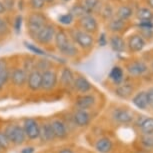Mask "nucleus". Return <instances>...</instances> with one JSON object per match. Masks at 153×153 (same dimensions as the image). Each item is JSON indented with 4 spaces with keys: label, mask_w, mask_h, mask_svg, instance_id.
<instances>
[{
    "label": "nucleus",
    "mask_w": 153,
    "mask_h": 153,
    "mask_svg": "<svg viewBox=\"0 0 153 153\" xmlns=\"http://www.w3.org/2000/svg\"><path fill=\"white\" fill-rule=\"evenodd\" d=\"M146 94H147V99H148V105L153 107V88H150L146 92Z\"/></svg>",
    "instance_id": "nucleus-45"
},
{
    "label": "nucleus",
    "mask_w": 153,
    "mask_h": 153,
    "mask_svg": "<svg viewBox=\"0 0 153 153\" xmlns=\"http://www.w3.org/2000/svg\"><path fill=\"white\" fill-rule=\"evenodd\" d=\"M52 69V61L49 60L45 57H41L39 59H36L35 63V70H38L42 73L46 70H50Z\"/></svg>",
    "instance_id": "nucleus-29"
},
{
    "label": "nucleus",
    "mask_w": 153,
    "mask_h": 153,
    "mask_svg": "<svg viewBox=\"0 0 153 153\" xmlns=\"http://www.w3.org/2000/svg\"><path fill=\"white\" fill-rule=\"evenodd\" d=\"M133 92V86L131 84H120L115 89V93L121 98H127Z\"/></svg>",
    "instance_id": "nucleus-30"
},
{
    "label": "nucleus",
    "mask_w": 153,
    "mask_h": 153,
    "mask_svg": "<svg viewBox=\"0 0 153 153\" xmlns=\"http://www.w3.org/2000/svg\"><path fill=\"white\" fill-rule=\"evenodd\" d=\"M9 33V25L3 17L0 16V36H6Z\"/></svg>",
    "instance_id": "nucleus-39"
},
{
    "label": "nucleus",
    "mask_w": 153,
    "mask_h": 153,
    "mask_svg": "<svg viewBox=\"0 0 153 153\" xmlns=\"http://www.w3.org/2000/svg\"><path fill=\"white\" fill-rule=\"evenodd\" d=\"M23 44H24L25 48L28 49V50H29L30 52L34 53L37 56H41V57H52V58H55V57L52 56V55H49V54L46 52L45 50H43L42 48L38 47V46L35 45V44H32V43L27 42V41H24V42H23Z\"/></svg>",
    "instance_id": "nucleus-27"
},
{
    "label": "nucleus",
    "mask_w": 153,
    "mask_h": 153,
    "mask_svg": "<svg viewBox=\"0 0 153 153\" xmlns=\"http://www.w3.org/2000/svg\"><path fill=\"white\" fill-rule=\"evenodd\" d=\"M139 126L144 133H153V118L144 119Z\"/></svg>",
    "instance_id": "nucleus-37"
},
{
    "label": "nucleus",
    "mask_w": 153,
    "mask_h": 153,
    "mask_svg": "<svg viewBox=\"0 0 153 153\" xmlns=\"http://www.w3.org/2000/svg\"><path fill=\"white\" fill-rule=\"evenodd\" d=\"M78 24L80 29L89 34H93L95 32H97L98 28H99L98 21L93 14H87V15L79 18Z\"/></svg>",
    "instance_id": "nucleus-6"
},
{
    "label": "nucleus",
    "mask_w": 153,
    "mask_h": 153,
    "mask_svg": "<svg viewBox=\"0 0 153 153\" xmlns=\"http://www.w3.org/2000/svg\"><path fill=\"white\" fill-rule=\"evenodd\" d=\"M58 153H74V152L72 151L70 148H63V149L60 150Z\"/></svg>",
    "instance_id": "nucleus-48"
},
{
    "label": "nucleus",
    "mask_w": 153,
    "mask_h": 153,
    "mask_svg": "<svg viewBox=\"0 0 153 153\" xmlns=\"http://www.w3.org/2000/svg\"><path fill=\"white\" fill-rule=\"evenodd\" d=\"M132 15H133V9L128 5H121L117 8L116 12H115V17L123 20V21L128 20Z\"/></svg>",
    "instance_id": "nucleus-21"
},
{
    "label": "nucleus",
    "mask_w": 153,
    "mask_h": 153,
    "mask_svg": "<svg viewBox=\"0 0 153 153\" xmlns=\"http://www.w3.org/2000/svg\"><path fill=\"white\" fill-rule=\"evenodd\" d=\"M147 4H148V6L150 8L153 9V0H147Z\"/></svg>",
    "instance_id": "nucleus-49"
},
{
    "label": "nucleus",
    "mask_w": 153,
    "mask_h": 153,
    "mask_svg": "<svg viewBox=\"0 0 153 153\" xmlns=\"http://www.w3.org/2000/svg\"><path fill=\"white\" fill-rule=\"evenodd\" d=\"M23 125H24L23 129H24V132L26 134V137H28L31 140L39 138L40 126L36 120L32 119V118H27V119L24 120Z\"/></svg>",
    "instance_id": "nucleus-8"
},
{
    "label": "nucleus",
    "mask_w": 153,
    "mask_h": 153,
    "mask_svg": "<svg viewBox=\"0 0 153 153\" xmlns=\"http://www.w3.org/2000/svg\"><path fill=\"white\" fill-rule=\"evenodd\" d=\"M26 5L31 11H43L47 6L44 0H27Z\"/></svg>",
    "instance_id": "nucleus-32"
},
{
    "label": "nucleus",
    "mask_w": 153,
    "mask_h": 153,
    "mask_svg": "<svg viewBox=\"0 0 153 153\" xmlns=\"http://www.w3.org/2000/svg\"><path fill=\"white\" fill-rule=\"evenodd\" d=\"M100 14L103 18L109 21L110 19L113 18V16L115 15V12L111 5L105 4V5H101L100 6Z\"/></svg>",
    "instance_id": "nucleus-35"
},
{
    "label": "nucleus",
    "mask_w": 153,
    "mask_h": 153,
    "mask_svg": "<svg viewBox=\"0 0 153 153\" xmlns=\"http://www.w3.org/2000/svg\"><path fill=\"white\" fill-rule=\"evenodd\" d=\"M59 1L63 2V3H68V2H70L71 0H59Z\"/></svg>",
    "instance_id": "nucleus-51"
},
{
    "label": "nucleus",
    "mask_w": 153,
    "mask_h": 153,
    "mask_svg": "<svg viewBox=\"0 0 153 153\" xmlns=\"http://www.w3.org/2000/svg\"><path fill=\"white\" fill-rule=\"evenodd\" d=\"M73 120L75 124L79 127L87 126L89 122H90V114L86 110H80V109H78L73 114Z\"/></svg>",
    "instance_id": "nucleus-15"
},
{
    "label": "nucleus",
    "mask_w": 153,
    "mask_h": 153,
    "mask_svg": "<svg viewBox=\"0 0 153 153\" xmlns=\"http://www.w3.org/2000/svg\"><path fill=\"white\" fill-rule=\"evenodd\" d=\"M5 13H7V11H6V9H5L4 4H3V2H2V0H0V16L4 15Z\"/></svg>",
    "instance_id": "nucleus-47"
},
{
    "label": "nucleus",
    "mask_w": 153,
    "mask_h": 153,
    "mask_svg": "<svg viewBox=\"0 0 153 153\" xmlns=\"http://www.w3.org/2000/svg\"><path fill=\"white\" fill-rule=\"evenodd\" d=\"M27 76H28L27 72L23 68H20V67L14 68L13 70L10 72L11 82L13 83V85L17 86V87L23 86L27 82Z\"/></svg>",
    "instance_id": "nucleus-9"
},
{
    "label": "nucleus",
    "mask_w": 153,
    "mask_h": 153,
    "mask_svg": "<svg viewBox=\"0 0 153 153\" xmlns=\"http://www.w3.org/2000/svg\"><path fill=\"white\" fill-rule=\"evenodd\" d=\"M35 63H36V59L33 58H28L24 61V65H23V69L27 72V73H30L31 71L35 70Z\"/></svg>",
    "instance_id": "nucleus-40"
},
{
    "label": "nucleus",
    "mask_w": 153,
    "mask_h": 153,
    "mask_svg": "<svg viewBox=\"0 0 153 153\" xmlns=\"http://www.w3.org/2000/svg\"><path fill=\"white\" fill-rule=\"evenodd\" d=\"M73 87L76 89L77 91L81 92V93H86V92H88L92 88V85L84 76L80 75V76L75 77Z\"/></svg>",
    "instance_id": "nucleus-19"
},
{
    "label": "nucleus",
    "mask_w": 153,
    "mask_h": 153,
    "mask_svg": "<svg viewBox=\"0 0 153 153\" xmlns=\"http://www.w3.org/2000/svg\"><path fill=\"white\" fill-rule=\"evenodd\" d=\"M133 104L139 109H146L148 107V99H147V94L145 91H141L135 95L133 100Z\"/></svg>",
    "instance_id": "nucleus-22"
},
{
    "label": "nucleus",
    "mask_w": 153,
    "mask_h": 153,
    "mask_svg": "<svg viewBox=\"0 0 153 153\" xmlns=\"http://www.w3.org/2000/svg\"><path fill=\"white\" fill-rule=\"evenodd\" d=\"M27 86L30 90L37 91L42 86V73L38 70H33L28 73L27 76Z\"/></svg>",
    "instance_id": "nucleus-10"
},
{
    "label": "nucleus",
    "mask_w": 153,
    "mask_h": 153,
    "mask_svg": "<svg viewBox=\"0 0 153 153\" xmlns=\"http://www.w3.org/2000/svg\"><path fill=\"white\" fill-rule=\"evenodd\" d=\"M113 118L117 122L126 124V123H130L133 120V114L130 111L126 110V109L118 108L113 111Z\"/></svg>",
    "instance_id": "nucleus-12"
},
{
    "label": "nucleus",
    "mask_w": 153,
    "mask_h": 153,
    "mask_svg": "<svg viewBox=\"0 0 153 153\" xmlns=\"http://www.w3.org/2000/svg\"><path fill=\"white\" fill-rule=\"evenodd\" d=\"M75 76L69 67H64L60 73V81L65 87H73Z\"/></svg>",
    "instance_id": "nucleus-18"
},
{
    "label": "nucleus",
    "mask_w": 153,
    "mask_h": 153,
    "mask_svg": "<svg viewBox=\"0 0 153 153\" xmlns=\"http://www.w3.org/2000/svg\"><path fill=\"white\" fill-rule=\"evenodd\" d=\"M74 16L69 12L60 14V15L57 16V21L61 25H63V26H70L72 23L74 22Z\"/></svg>",
    "instance_id": "nucleus-34"
},
{
    "label": "nucleus",
    "mask_w": 153,
    "mask_h": 153,
    "mask_svg": "<svg viewBox=\"0 0 153 153\" xmlns=\"http://www.w3.org/2000/svg\"><path fill=\"white\" fill-rule=\"evenodd\" d=\"M34 151H35V148H34V147L28 146V147H25V148H23L20 153H34Z\"/></svg>",
    "instance_id": "nucleus-46"
},
{
    "label": "nucleus",
    "mask_w": 153,
    "mask_h": 153,
    "mask_svg": "<svg viewBox=\"0 0 153 153\" xmlns=\"http://www.w3.org/2000/svg\"><path fill=\"white\" fill-rule=\"evenodd\" d=\"M0 150H1V148H0Z\"/></svg>",
    "instance_id": "nucleus-53"
},
{
    "label": "nucleus",
    "mask_w": 153,
    "mask_h": 153,
    "mask_svg": "<svg viewBox=\"0 0 153 153\" xmlns=\"http://www.w3.org/2000/svg\"><path fill=\"white\" fill-rule=\"evenodd\" d=\"M109 78L113 81L115 84H120L123 81L124 78V72L123 69L120 66H114L112 67L110 73H109Z\"/></svg>",
    "instance_id": "nucleus-24"
},
{
    "label": "nucleus",
    "mask_w": 153,
    "mask_h": 153,
    "mask_svg": "<svg viewBox=\"0 0 153 153\" xmlns=\"http://www.w3.org/2000/svg\"><path fill=\"white\" fill-rule=\"evenodd\" d=\"M2 2H3L4 7H5V9H6L7 12L10 10H12L16 5L15 0H2Z\"/></svg>",
    "instance_id": "nucleus-43"
},
{
    "label": "nucleus",
    "mask_w": 153,
    "mask_h": 153,
    "mask_svg": "<svg viewBox=\"0 0 153 153\" xmlns=\"http://www.w3.org/2000/svg\"><path fill=\"white\" fill-rule=\"evenodd\" d=\"M56 30L57 29H56L55 25H54L53 23H51V22H48L47 24H46L45 26L36 34L34 40H35L37 43L41 44V45L50 44V43L54 40Z\"/></svg>",
    "instance_id": "nucleus-4"
},
{
    "label": "nucleus",
    "mask_w": 153,
    "mask_h": 153,
    "mask_svg": "<svg viewBox=\"0 0 153 153\" xmlns=\"http://www.w3.org/2000/svg\"><path fill=\"white\" fill-rule=\"evenodd\" d=\"M48 17L43 11H30L25 18L27 33L34 39L36 34L47 24Z\"/></svg>",
    "instance_id": "nucleus-2"
},
{
    "label": "nucleus",
    "mask_w": 153,
    "mask_h": 153,
    "mask_svg": "<svg viewBox=\"0 0 153 153\" xmlns=\"http://www.w3.org/2000/svg\"><path fill=\"white\" fill-rule=\"evenodd\" d=\"M137 26L141 30H152L153 29V22L152 20H146V21H139Z\"/></svg>",
    "instance_id": "nucleus-42"
},
{
    "label": "nucleus",
    "mask_w": 153,
    "mask_h": 153,
    "mask_svg": "<svg viewBox=\"0 0 153 153\" xmlns=\"http://www.w3.org/2000/svg\"><path fill=\"white\" fill-rule=\"evenodd\" d=\"M126 69L129 74L134 75V76H138V75H142L145 73L147 71V66L142 61H134L129 63L127 65Z\"/></svg>",
    "instance_id": "nucleus-16"
},
{
    "label": "nucleus",
    "mask_w": 153,
    "mask_h": 153,
    "mask_svg": "<svg viewBox=\"0 0 153 153\" xmlns=\"http://www.w3.org/2000/svg\"><path fill=\"white\" fill-rule=\"evenodd\" d=\"M69 35L73 39L75 45H78L83 49H90L93 46L94 38L92 34H89L81 29H71Z\"/></svg>",
    "instance_id": "nucleus-3"
},
{
    "label": "nucleus",
    "mask_w": 153,
    "mask_h": 153,
    "mask_svg": "<svg viewBox=\"0 0 153 153\" xmlns=\"http://www.w3.org/2000/svg\"><path fill=\"white\" fill-rule=\"evenodd\" d=\"M10 78V71L4 61H0V90L4 87L7 80Z\"/></svg>",
    "instance_id": "nucleus-28"
},
{
    "label": "nucleus",
    "mask_w": 153,
    "mask_h": 153,
    "mask_svg": "<svg viewBox=\"0 0 153 153\" xmlns=\"http://www.w3.org/2000/svg\"><path fill=\"white\" fill-rule=\"evenodd\" d=\"M144 46H145V41L140 34L131 35L128 40V47L134 52H139L144 48Z\"/></svg>",
    "instance_id": "nucleus-14"
},
{
    "label": "nucleus",
    "mask_w": 153,
    "mask_h": 153,
    "mask_svg": "<svg viewBox=\"0 0 153 153\" xmlns=\"http://www.w3.org/2000/svg\"><path fill=\"white\" fill-rule=\"evenodd\" d=\"M44 1L46 2V4H53L56 0H44Z\"/></svg>",
    "instance_id": "nucleus-50"
},
{
    "label": "nucleus",
    "mask_w": 153,
    "mask_h": 153,
    "mask_svg": "<svg viewBox=\"0 0 153 153\" xmlns=\"http://www.w3.org/2000/svg\"><path fill=\"white\" fill-rule=\"evenodd\" d=\"M82 5L85 7V9L88 11L89 14L94 13L101 6L100 0H82Z\"/></svg>",
    "instance_id": "nucleus-31"
},
{
    "label": "nucleus",
    "mask_w": 153,
    "mask_h": 153,
    "mask_svg": "<svg viewBox=\"0 0 153 153\" xmlns=\"http://www.w3.org/2000/svg\"><path fill=\"white\" fill-rule=\"evenodd\" d=\"M23 22H24V17H23V15L21 13L17 14V15L13 18L12 27H13V31L17 34V35L21 33Z\"/></svg>",
    "instance_id": "nucleus-36"
},
{
    "label": "nucleus",
    "mask_w": 153,
    "mask_h": 153,
    "mask_svg": "<svg viewBox=\"0 0 153 153\" xmlns=\"http://www.w3.org/2000/svg\"><path fill=\"white\" fill-rule=\"evenodd\" d=\"M107 43H108V39L106 37V34L104 32L100 33L99 38H98V44H99V46H105L107 45Z\"/></svg>",
    "instance_id": "nucleus-44"
},
{
    "label": "nucleus",
    "mask_w": 153,
    "mask_h": 153,
    "mask_svg": "<svg viewBox=\"0 0 153 153\" xmlns=\"http://www.w3.org/2000/svg\"><path fill=\"white\" fill-rule=\"evenodd\" d=\"M109 44H110V47L115 52H123L126 48V44L124 39L121 37L120 35H117V34H114L110 37L109 39Z\"/></svg>",
    "instance_id": "nucleus-17"
},
{
    "label": "nucleus",
    "mask_w": 153,
    "mask_h": 153,
    "mask_svg": "<svg viewBox=\"0 0 153 153\" xmlns=\"http://www.w3.org/2000/svg\"><path fill=\"white\" fill-rule=\"evenodd\" d=\"M94 103H95L94 96L89 95V94H84L76 98L75 105H76V107L80 109V110H87V109H89L94 105Z\"/></svg>",
    "instance_id": "nucleus-11"
},
{
    "label": "nucleus",
    "mask_w": 153,
    "mask_h": 153,
    "mask_svg": "<svg viewBox=\"0 0 153 153\" xmlns=\"http://www.w3.org/2000/svg\"><path fill=\"white\" fill-rule=\"evenodd\" d=\"M51 127H52V131L55 138H65L67 136V127L61 120L55 119L50 123Z\"/></svg>",
    "instance_id": "nucleus-13"
},
{
    "label": "nucleus",
    "mask_w": 153,
    "mask_h": 153,
    "mask_svg": "<svg viewBox=\"0 0 153 153\" xmlns=\"http://www.w3.org/2000/svg\"><path fill=\"white\" fill-rule=\"evenodd\" d=\"M54 42H55L57 50L62 55L67 57H74L78 53V49H77L75 43L71 41L68 33L62 28L56 30Z\"/></svg>",
    "instance_id": "nucleus-1"
},
{
    "label": "nucleus",
    "mask_w": 153,
    "mask_h": 153,
    "mask_svg": "<svg viewBox=\"0 0 153 153\" xmlns=\"http://www.w3.org/2000/svg\"><path fill=\"white\" fill-rule=\"evenodd\" d=\"M58 82V75L54 70H46L42 72V86L44 90H52L56 87Z\"/></svg>",
    "instance_id": "nucleus-7"
},
{
    "label": "nucleus",
    "mask_w": 153,
    "mask_h": 153,
    "mask_svg": "<svg viewBox=\"0 0 153 153\" xmlns=\"http://www.w3.org/2000/svg\"><path fill=\"white\" fill-rule=\"evenodd\" d=\"M108 29L111 31V32H120L122 31L124 28H125V21L121 19H118L116 17H113L112 19H110L108 21Z\"/></svg>",
    "instance_id": "nucleus-25"
},
{
    "label": "nucleus",
    "mask_w": 153,
    "mask_h": 153,
    "mask_svg": "<svg viewBox=\"0 0 153 153\" xmlns=\"http://www.w3.org/2000/svg\"><path fill=\"white\" fill-rule=\"evenodd\" d=\"M136 17L139 21H146V20H152L153 18V13L149 8L142 7L139 8L136 11Z\"/></svg>",
    "instance_id": "nucleus-33"
},
{
    "label": "nucleus",
    "mask_w": 153,
    "mask_h": 153,
    "mask_svg": "<svg viewBox=\"0 0 153 153\" xmlns=\"http://www.w3.org/2000/svg\"><path fill=\"white\" fill-rule=\"evenodd\" d=\"M97 151L99 153H108L112 149V141L107 137H103L97 140L95 144Z\"/></svg>",
    "instance_id": "nucleus-23"
},
{
    "label": "nucleus",
    "mask_w": 153,
    "mask_h": 153,
    "mask_svg": "<svg viewBox=\"0 0 153 153\" xmlns=\"http://www.w3.org/2000/svg\"><path fill=\"white\" fill-rule=\"evenodd\" d=\"M68 12L71 13L72 15L74 16V18H77V19H79V18H81V17L89 14L88 11L86 10L85 7L82 5V3H75V4H73L70 8H69Z\"/></svg>",
    "instance_id": "nucleus-26"
},
{
    "label": "nucleus",
    "mask_w": 153,
    "mask_h": 153,
    "mask_svg": "<svg viewBox=\"0 0 153 153\" xmlns=\"http://www.w3.org/2000/svg\"><path fill=\"white\" fill-rule=\"evenodd\" d=\"M152 68H153V63H152Z\"/></svg>",
    "instance_id": "nucleus-52"
},
{
    "label": "nucleus",
    "mask_w": 153,
    "mask_h": 153,
    "mask_svg": "<svg viewBox=\"0 0 153 153\" xmlns=\"http://www.w3.org/2000/svg\"><path fill=\"white\" fill-rule=\"evenodd\" d=\"M141 143L147 148H153V133H144L141 136Z\"/></svg>",
    "instance_id": "nucleus-38"
},
{
    "label": "nucleus",
    "mask_w": 153,
    "mask_h": 153,
    "mask_svg": "<svg viewBox=\"0 0 153 153\" xmlns=\"http://www.w3.org/2000/svg\"><path fill=\"white\" fill-rule=\"evenodd\" d=\"M5 134L11 143L20 145L26 139V134L24 132L23 127L19 125H9L5 129Z\"/></svg>",
    "instance_id": "nucleus-5"
},
{
    "label": "nucleus",
    "mask_w": 153,
    "mask_h": 153,
    "mask_svg": "<svg viewBox=\"0 0 153 153\" xmlns=\"http://www.w3.org/2000/svg\"><path fill=\"white\" fill-rule=\"evenodd\" d=\"M39 138L43 142H50V141H52L55 138L50 123H46L43 124L42 126H40Z\"/></svg>",
    "instance_id": "nucleus-20"
},
{
    "label": "nucleus",
    "mask_w": 153,
    "mask_h": 153,
    "mask_svg": "<svg viewBox=\"0 0 153 153\" xmlns=\"http://www.w3.org/2000/svg\"><path fill=\"white\" fill-rule=\"evenodd\" d=\"M11 142L8 139V137L6 136L5 132L0 131V148L1 149H7L10 146Z\"/></svg>",
    "instance_id": "nucleus-41"
}]
</instances>
